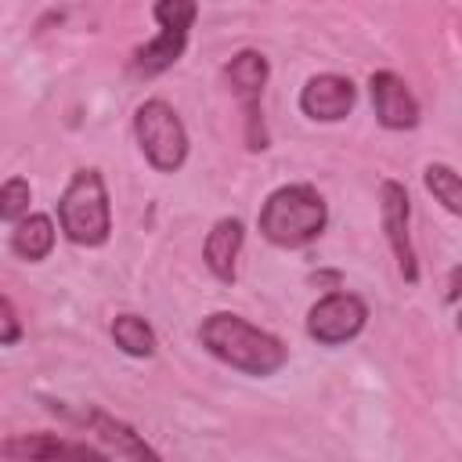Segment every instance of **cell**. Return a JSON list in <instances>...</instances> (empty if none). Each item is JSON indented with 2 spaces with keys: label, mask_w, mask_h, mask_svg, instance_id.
<instances>
[{
  "label": "cell",
  "mask_w": 462,
  "mask_h": 462,
  "mask_svg": "<svg viewBox=\"0 0 462 462\" xmlns=\"http://www.w3.org/2000/svg\"><path fill=\"white\" fill-rule=\"evenodd\" d=\"M458 296H462V267H455L448 278V300H458Z\"/></svg>",
  "instance_id": "obj_19"
},
{
  "label": "cell",
  "mask_w": 462,
  "mask_h": 462,
  "mask_svg": "<svg viewBox=\"0 0 462 462\" xmlns=\"http://www.w3.org/2000/svg\"><path fill=\"white\" fill-rule=\"evenodd\" d=\"M4 455L11 462H108L105 451L54 433H14L4 440Z\"/></svg>",
  "instance_id": "obj_8"
},
{
  "label": "cell",
  "mask_w": 462,
  "mask_h": 462,
  "mask_svg": "<svg viewBox=\"0 0 462 462\" xmlns=\"http://www.w3.org/2000/svg\"><path fill=\"white\" fill-rule=\"evenodd\" d=\"M54 408L65 411V415H72V419H79V422H87L94 433H101L108 444H116V451L126 455L130 462H162L159 451H152V448L144 444V437L134 433L123 419H112V415L101 411V408H65V404H54Z\"/></svg>",
  "instance_id": "obj_12"
},
{
  "label": "cell",
  "mask_w": 462,
  "mask_h": 462,
  "mask_svg": "<svg viewBox=\"0 0 462 462\" xmlns=\"http://www.w3.org/2000/svg\"><path fill=\"white\" fill-rule=\"evenodd\" d=\"M29 180L25 177H11L0 188V217L4 220H25L29 217Z\"/></svg>",
  "instance_id": "obj_17"
},
{
  "label": "cell",
  "mask_w": 462,
  "mask_h": 462,
  "mask_svg": "<svg viewBox=\"0 0 462 462\" xmlns=\"http://www.w3.org/2000/svg\"><path fill=\"white\" fill-rule=\"evenodd\" d=\"M112 339H116V346H119L123 354H130V357H148V354L155 350V332H152L148 321L137 318V314H119V318L112 321Z\"/></svg>",
  "instance_id": "obj_15"
},
{
  "label": "cell",
  "mask_w": 462,
  "mask_h": 462,
  "mask_svg": "<svg viewBox=\"0 0 462 462\" xmlns=\"http://www.w3.org/2000/svg\"><path fill=\"white\" fill-rule=\"evenodd\" d=\"M134 134H137V144H141L144 159L159 173H173V170L184 166V159H188V134H184L180 116L166 101H159V97L144 101L137 108V116H134Z\"/></svg>",
  "instance_id": "obj_4"
},
{
  "label": "cell",
  "mask_w": 462,
  "mask_h": 462,
  "mask_svg": "<svg viewBox=\"0 0 462 462\" xmlns=\"http://www.w3.org/2000/svg\"><path fill=\"white\" fill-rule=\"evenodd\" d=\"M368 321V307L361 296L354 292H328L321 296L310 314H307V332L310 339L325 343V346H336V343H346L354 339Z\"/></svg>",
  "instance_id": "obj_7"
},
{
  "label": "cell",
  "mask_w": 462,
  "mask_h": 462,
  "mask_svg": "<svg viewBox=\"0 0 462 462\" xmlns=\"http://www.w3.org/2000/svg\"><path fill=\"white\" fill-rule=\"evenodd\" d=\"M224 79L235 90V97H242L245 105V141L253 152L267 148V130H263V112H260V97H263V83H267V58L260 51H238L227 65H224Z\"/></svg>",
  "instance_id": "obj_6"
},
{
  "label": "cell",
  "mask_w": 462,
  "mask_h": 462,
  "mask_svg": "<svg viewBox=\"0 0 462 462\" xmlns=\"http://www.w3.org/2000/svg\"><path fill=\"white\" fill-rule=\"evenodd\" d=\"M379 209H383V231H386V242L397 256V267H401L404 282H415L419 267H415V249H411V238H408V191H404V184L383 180Z\"/></svg>",
  "instance_id": "obj_9"
},
{
  "label": "cell",
  "mask_w": 462,
  "mask_h": 462,
  "mask_svg": "<svg viewBox=\"0 0 462 462\" xmlns=\"http://www.w3.org/2000/svg\"><path fill=\"white\" fill-rule=\"evenodd\" d=\"M328 209L310 184H285L267 195L260 209V235L282 249H300L325 231Z\"/></svg>",
  "instance_id": "obj_2"
},
{
  "label": "cell",
  "mask_w": 462,
  "mask_h": 462,
  "mask_svg": "<svg viewBox=\"0 0 462 462\" xmlns=\"http://www.w3.org/2000/svg\"><path fill=\"white\" fill-rule=\"evenodd\" d=\"M195 14H199V7L191 0H162V4H155L159 36L134 54V72L137 76H159V72H166L184 54L188 29H191Z\"/></svg>",
  "instance_id": "obj_5"
},
{
  "label": "cell",
  "mask_w": 462,
  "mask_h": 462,
  "mask_svg": "<svg viewBox=\"0 0 462 462\" xmlns=\"http://www.w3.org/2000/svg\"><path fill=\"white\" fill-rule=\"evenodd\" d=\"M58 220L69 242L76 245H101L108 242L112 231V209H108V191L97 170H79L61 202H58Z\"/></svg>",
  "instance_id": "obj_3"
},
{
  "label": "cell",
  "mask_w": 462,
  "mask_h": 462,
  "mask_svg": "<svg viewBox=\"0 0 462 462\" xmlns=\"http://www.w3.org/2000/svg\"><path fill=\"white\" fill-rule=\"evenodd\" d=\"M455 321H458V332H462V307H458V318Z\"/></svg>",
  "instance_id": "obj_20"
},
{
  "label": "cell",
  "mask_w": 462,
  "mask_h": 462,
  "mask_svg": "<svg viewBox=\"0 0 462 462\" xmlns=\"http://www.w3.org/2000/svg\"><path fill=\"white\" fill-rule=\"evenodd\" d=\"M54 245V224L51 217L43 213H29L25 220L14 224L11 231V249L22 256V260H43Z\"/></svg>",
  "instance_id": "obj_14"
},
{
  "label": "cell",
  "mask_w": 462,
  "mask_h": 462,
  "mask_svg": "<svg viewBox=\"0 0 462 462\" xmlns=\"http://www.w3.org/2000/svg\"><path fill=\"white\" fill-rule=\"evenodd\" d=\"M238 249H242V220H238V217H224V220H217L213 231L206 235L202 256H206L209 271H213L220 282H231V278H235Z\"/></svg>",
  "instance_id": "obj_13"
},
{
  "label": "cell",
  "mask_w": 462,
  "mask_h": 462,
  "mask_svg": "<svg viewBox=\"0 0 462 462\" xmlns=\"http://www.w3.org/2000/svg\"><path fill=\"white\" fill-rule=\"evenodd\" d=\"M368 90H372L375 119L386 130H411L419 123V101L411 97V90H408V83L401 76H393V72H372Z\"/></svg>",
  "instance_id": "obj_11"
},
{
  "label": "cell",
  "mask_w": 462,
  "mask_h": 462,
  "mask_svg": "<svg viewBox=\"0 0 462 462\" xmlns=\"http://www.w3.org/2000/svg\"><path fill=\"white\" fill-rule=\"evenodd\" d=\"M422 180H426L430 195H433L444 209H451L455 217H462V177H458L451 166H444V162H430L426 173H422Z\"/></svg>",
  "instance_id": "obj_16"
},
{
  "label": "cell",
  "mask_w": 462,
  "mask_h": 462,
  "mask_svg": "<svg viewBox=\"0 0 462 462\" xmlns=\"http://www.w3.org/2000/svg\"><path fill=\"white\" fill-rule=\"evenodd\" d=\"M357 101V90L346 76H336V72H325V76H310L303 94H300V108L303 116L318 119V123H336L343 116H350Z\"/></svg>",
  "instance_id": "obj_10"
},
{
  "label": "cell",
  "mask_w": 462,
  "mask_h": 462,
  "mask_svg": "<svg viewBox=\"0 0 462 462\" xmlns=\"http://www.w3.org/2000/svg\"><path fill=\"white\" fill-rule=\"evenodd\" d=\"M199 339L213 357H220L224 365L238 368L245 375H271L289 357V350H285V343L278 336L249 325L245 318H238L231 310L209 314L202 321V328H199Z\"/></svg>",
  "instance_id": "obj_1"
},
{
  "label": "cell",
  "mask_w": 462,
  "mask_h": 462,
  "mask_svg": "<svg viewBox=\"0 0 462 462\" xmlns=\"http://www.w3.org/2000/svg\"><path fill=\"white\" fill-rule=\"evenodd\" d=\"M0 310H4V336H0V343H4V346H11V343L18 339V314H14L11 296H4V300H0Z\"/></svg>",
  "instance_id": "obj_18"
}]
</instances>
